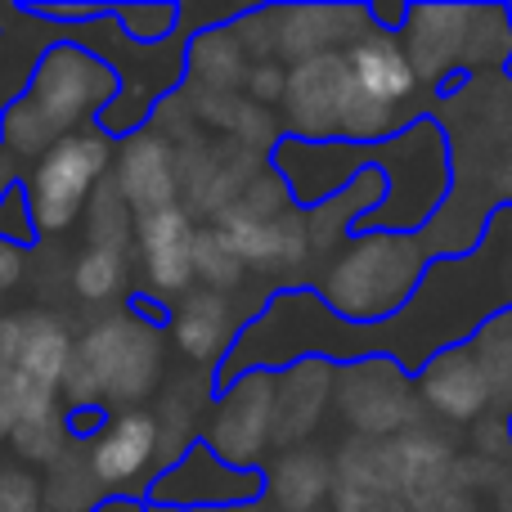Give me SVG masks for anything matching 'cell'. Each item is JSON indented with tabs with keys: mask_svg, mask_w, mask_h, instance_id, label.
Segmentation results:
<instances>
[{
	"mask_svg": "<svg viewBox=\"0 0 512 512\" xmlns=\"http://www.w3.org/2000/svg\"><path fill=\"white\" fill-rule=\"evenodd\" d=\"M117 90L122 81L99 54L72 41H50L32 59L23 90L0 108V149L36 162L59 140L90 131Z\"/></svg>",
	"mask_w": 512,
	"mask_h": 512,
	"instance_id": "1",
	"label": "cell"
},
{
	"mask_svg": "<svg viewBox=\"0 0 512 512\" xmlns=\"http://www.w3.org/2000/svg\"><path fill=\"white\" fill-rule=\"evenodd\" d=\"M427 252L418 234H346V243L333 252V261L319 270L315 297L333 319L351 328H369L400 315L414 301L418 283L427 274Z\"/></svg>",
	"mask_w": 512,
	"mask_h": 512,
	"instance_id": "2",
	"label": "cell"
},
{
	"mask_svg": "<svg viewBox=\"0 0 512 512\" xmlns=\"http://www.w3.org/2000/svg\"><path fill=\"white\" fill-rule=\"evenodd\" d=\"M405 59L418 90L441 86L445 77H499L512 59V14L508 0L486 5H409L400 32Z\"/></svg>",
	"mask_w": 512,
	"mask_h": 512,
	"instance_id": "3",
	"label": "cell"
},
{
	"mask_svg": "<svg viewBox=\"0 0 512 512\" xmlns=\"http://www.w3.org/2000/svg\"><path fill=\"white\" fill-rule=\"evenodd\" d=\"M162 378V333L144 328L126 315L99 319L77 346H72L68 373H63V396L72 405H99L113 414L117 405L153 396Z\"/></svg>",
	"mask_w": 512,
	"mask_h": 512,
	"instance_id": "4",
	"label": "cell"
},
{
	"mask_svg": "<svg viewBox=\"0 0 512 512\" xmlns=\"http://www.w3.org/2000/svg\"><path fill=\"white\" fill-rule=\"evenodd\" d=\"M113 167V140H108L99 126L81 135H68L54 149H45L36 158L32 176L18 180L27 198V212H32L36 234H63L81 221L95 185L108 176Z\"/></svg>",
	"mask_w": 512,
	"mask_h": 512,
	"instance_id": "5",
	"label": "cell"
},
{
	"mask_svg": "<svg viewBox=\"0 0 512 512\" xmlns=\"http://www.w3.org/2000/svg\"><path fill=\"white\" fill-rule=\"evenodd\" d=\"M333 409L346 423V432L373 436V441H387V436L432 423L427 409L418 405L414 378L391 355H360V360L337 364Z\"/></svg>",
	"mask_w": 512,
	"mask_h": 512,
	"instance_id": "6",
	"label": "cell"
},
{
	"mask_svg": "<svg viewBox=\"0 0 512 512\" xmlns=\"http://www.w3.org/2000/svg\"><path fill=\"white\" fill-rule=\"evenodd\" d=\"M360 99L351 86L346 54H315L283 72L279 131L301 144H346L351 140Z\"/></svg>",
	"mask_w": 512,
	"mask_h": 512,
	"instance_id": "7",
	"label": "cell"
},
{
	"mask_svg": "<svg viewBox=\"0 0 512 512\" xmlns=\"http://www.w3.org/2000/svg\"><path fill=\"white\" fill-rule=\"evenodd\" d=\"M270 396L274 373L252 369L212 391V418L198 427V441L239 472H261L270 459Z\"/></svg>",
	"mask_w": 512,
	"mask_h": 512,
	"instance_id": "8",
	"label": "cell"
},
{
	"mask_svg": "<svg viewBox=\"0 0 512 512\" xmlns=\"http://www.w3.org/2000/svg\"><path fill=\"white\" fill-rule=\"evenodd\" d=\"M405 504L409 512H512V454L459 445Z\"/></svg>",
	"mask_w": 512,
	"mask_h": 512,
	"instance_id": "9",
	"label": "cell"
},
{
	"mask_svg": "<svg viewBox=\"0 0 512 512\" xmlns=\"http://www.w3.org/2000/svg\"><path fill=\"white\" fill-rule=\"evenodd\" d=\"M261 495V472H239L221 463L203 441L185 445L176 463L149 481L140 504L158 508H243Z\"/></svg>",
	"mask_w": 512,
	"mask_h": 512,
	"instance_id": "10",
	"label": "cell"
},
{
	"mask_svg": "<svg viewBox=\"0 0 512 512\" xmlns=\"http://www.w3.org/2000/svg\"><path fill=\"white\" fill-rule=\"evenodd\" d=\"M414 391H418V405L427 409V418L454 436H463L472 423H481L490 409L486 373H481L472 342H454L445 351H436L414 373Z\"/></svg>",
	"mask_w": 512,
	"mask_h": 512,
	"instance_id": "11",
	"label": "cell"
},
{
	"mask_svg": "<svg viewBox=\"0 0 512 512\" xmlns=\"http://www.w3.org/2000/svg\"><path fill=\"white\" fill-rule=\"evenodd\" d=\"M95 481L108 495L144 499L149 481L158 477V423L149 409H117L108 427L86 445Z\"/></svg>",
	"mask_w": 512,
	"mask_h": 512,
	"instance_id": "12",
	"label": "cell"
},
{
	"mask_svg": "<svg viewBox=\"0 0 512 512\" xmlns=\"http://www.w3.org/2000/svg\"><path fill=\"white\" fill-rule=\"evenodd\" d=\"M337 360L328 355H301V360L274 369L270 396V454L297 450L319 432L324 414L333 409Z\"/></svg>",
	"mask_w": 512,
	"mask_h": 512,
	"instance_id": "13",
	"label": "cell"
},
{
	"mask_svg": "<svg viewBox=\"0 0 512 512\" xmlns=\"http://www.w3.org/2000/svg\"><path fill=\"white\" fill-rule=\"evenodd\" d=\"M194 230L198 221L180 203L135 221V248H140L144 279H149L144 292L162 306H176L194 288Z\"/></svg>",
	"mask_w": 512,
	"mask_h": 512,
	"instance_id": "14",
	"label": "cell"
},
{
	"mask_svg": "<svg viewBox=\"0 0 512 512\" xmlns=\"http://www.w3.org/2000/svg\"><path fill=\"white\" fill-rule=\"evenodd\" d=\"M122 149H117L113 158V189L117 198H122L126 207H131V216L140 221V216L149 212H162V207L180 203V180H176V144L167 140L162 131H153V126H144V131L126 135V140H117Z\"/></svg>",
	"mask_w": 512,
	"mask_h": 512,
	"instance_id": "15",
	"label": "cell"
},
{
	"mask_svg": "<svg viewBox=\"0 0 512 512\" xmlns=\"http://www.w3.org/2000/svg\"><path fill=\"white\" fill-rule=\"evenodd\" d=\"M248 319L234 310V297L212 288H189L185 297L171 306V342L180 346V355L194 364H207V373L225 360V351L234 346V337L243 333Z\"/></svg>",
	"mask_w": 512,
	"mask_h": 512,
	"instance_id": "16",
	"label": "cell"
},
{
	"mask_svg": "<svg viewBox=\"0 0 512 512\" xmlns=\"http://www.w3.org/2000/svg\"><path fill=\"white\" fill-rule=\"evenodd\" d=\"M261 495L279 512H319L333 495V454L315 441L270 454L261 463Z\"/></svg>",
	"mask_w": 512,
	"mask_h": 512,
	"instance_id": "17",
	"label": "cell"
},
{
	"mask_svg": "<svg viewBox=\"0 0 512 512\" xmlns=\"http://www.w3.org/2000/svg\"><path fill=\"white\" fill-rule=\"evenodd\" d=\"M248 68H252V54L243 50V41L234 36L230 18H225V23L194 27L189 50H185V81L194 86V99L243 95Z\"/></svg>",
	"mask_w": 512,
	"mask_h": 512,
	"instance_id": "18",
	"label": "cell"
},
{
	"mask_svg": "<svg viewBox=\"0 0 512 512\" xmlns=\"http://www.w3.org/2000/svg\"><path fill=\"white\" fill-rule=\"evenodd\" d=\"M468 342L481 360V373H486V391H490L486 418L512 423V306L495 310Z\"/></svg>",
	"mask_w": 512,
	"mask_h": 512,
	"instance_id": "19",
	"label": "cell"
},
{
	"mask_svg": "<svg viewBox=\"0 0 512 512\" xmlns=\"http://www.w3.org/2000/svg\"><path fill=\"white\" fill-rule=\"evenodd\" d=\"M86 248H99V252H117V256H126L131 252V243H135V216H131V207L117 198V189H113V180H99L95 185V194H90V203H86Z\"/></svg>",
	"mask_w": 512,
	"mask_h": 512,
	"instance_id": "20",
	"label": "cell"
},
{
	"mask_svg": "<svg viewBox=\"0 0 512 512\" xmlns=\"http://www.w3.org/2000/svg\"><path fill=\"white\" fill-rule=\"evenodd\" d=\"M248 279V265L234 252V243L216 230L212 221L194 230V288H212L234 297V288Z\"/></svg>",
	"mask_w": 512,
	"mask_h": 512,
	"instance_id": "21",
	"label": "cell"
},
{
	"mask_svg": "<svg viewBox=\"0 0 512 512\" xmlns=\"http://www.w3.org/2000/svg\"><path fill=\"white\" fill-rule=\"evenodd\" d=\"M108 18H113L117 32H122L131 45H144V50H153V45L171 41V36L180 32V23H185V5H176V0H149V5H113V9H108Z\"/></svg>",
	"mask_w": 512,
	"mask_h": 512,
	"instance_id": "22",
	"label": "cell"
},
{
	"mask_svg": "<svg viewBox=\"0 0 512 512\" xmlns=\"http://www.w3.org/2000/svg\"><path fill=\"white\" fill-rule=\"evenodd\" d=\"M9 445L18 450V459H23V463H45V468H50V463L59 459L63 450H68V432H63V409L50 405V409H41V414L23 418V423L9 432Z\"/></svg>",
	"mask_w": 512,
	"mask_h": 512,
	"instance_id": "23",
	"label": "cell"
},
{
	"mask_svg": "<svg viewBox=\"0 0 512 512\" xmlns=\"http://www.w3.org/2000/svg\"><path fill=\"white\" fill-rule=\"evenodd\" d=\"M122 279H126V256L117 252H99V248H86L72 265V288H77L81 301L99 306V301H113L122 292Z\"/></svg>",
	"mask_w": 512,
	"mask_h": 512,
	"instance_id": "24",
	"label": "cell"
},
{
	"mask_svg": "<svg viewBox=\"0 0 512 512\" xmlns=\"http://www.w3.org/2000/svg\"><path fill=\"white\" fill-rule=\"evenodd\" d=\"M41 239L32 225V212H27V198H23V185H9L5 194H0V243H9V248H32V243Z\"/></svg>",
	"mask_w": 512,
	"mask_h": 512,
	"instance_id": "25",
	"label": "cell"
},
{
	"mask_svg": "<svg viewBox=\"0 0 512 512\" xmlns=\"http://www.w3.org/2000/svg\"><path fill=\"white\" fill-rule=\"evenodd\" d=\"M328 508H333V512H409L405 495H391V490H369V486H333Z\"/></svg>",
	"mask_w": 512,
	"mask_h": 512,
	"instance_id": "26",
	"label": "cell"
},
{
	"mask_svg": "<svg viewBox=\"0 0 512 512\" xmlns=\"http://www.w3.org/2000/svg\"><path fill=\"white\" fill-rule=\"evenodd\" d=\"M0 512H41V481L27 468H0Z\"/></svg>",
	"mask_w": 512,
	"mask_h": 512,
	"instance_id": "27",
	"label": "cell"
},
{
	"mask_svg": "<svg viewBox=\"0 0 512 512\" xmlns=\"http://www.w3.org/2000/svg\"><path fill=\"white\" fill-rule=\"evenodd\" d=\"M409 5L414 0H400V5H382V0H364V14H369V27L373 32H387V36H400L409 23Z\"/></svg>",
	"mask_w": 512,
	"mask_h": 512,
	"instance_id": "28",
	"label": "cell"
},
{
	"mask_svg": "<svg viewBox=\"0 0 512 512\" xmlns=\"http://www.w3.org/2000/svg\"><path fill=\"white\" fill-rule=\"evenodd\" d=\"M140 512H279V508H274L265 495H256L252 504H243V508H158V504H144Z\"/></svg>",
	"mask_w": 512,
	"mask_h": 512,
	"instance_id": "29",
	"label": "cell"
},
{
	"mask_svg": "<svg viewBox=\"0 0 512 512\" xmlns=\"http://www.w3.org/2000/svg\"><path fill=\"white\" fill-rule=\"evenodd\" d=\"M508 14H512V0H508ZM504 81L512 86V59H508V68H504Z\"/></svg>",
	"mask_w": 512,
	"mask_h": 512,
	"instance_id": "30",
	"label": "cell"
},
{
	"mask_svg": "<svg viewBox=\"0 0 512 512\" xmlns=\"http://www.w3.org/2000/svg\"><path fill=\"white\" fill-rule=\"evenodd\" d=\"M319 512H333V508H328V504H324V508H319Z\"/></svg>",
	"mask_w": 512,
	"mask_h": 512,
	"instance_id": "31",
	"label": "cell"
}]
</instances>
